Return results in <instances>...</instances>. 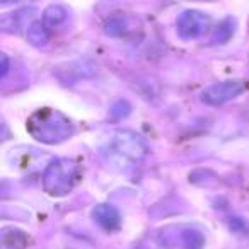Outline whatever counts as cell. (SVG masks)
I'll return each mask as SVG.
<instances>
[{
  "label": "cell",
  "mask_w": 249,
  "mask_h": 249,
  "mask_svg": "<svg viewBox=\"0 0 249 249\" xmlns=\"http://www.w3.org/2000/svg\"><path fill=\"white\" fill-rule=\"evenodd\" d=\"M234 29H235V21L232 18L220 21L217 28L213 29V33H212V43H217V45L227 43L234 36Z\"/></svg>",
  "instance_id": "9c48e42d"
},
{
  "label": "cell",
  "mask_w": 249,
  "mask_h": 249,
  "mask_svg": "<svg viewBox=\"0 0 249 249\" xmlns=\"http://www.w3.org/2000/svg\"><path fill=\"white\" fill-rule=\"evenodd\" d=\"M92 218L101 229L107 232L118 231L121 225V215L116 207L109 203H99L92 208Z\"/></svg>",
  "instance_id": "52a82bcc"
},
{
  "label": "cell",
  "mask_w": 249,
  "mask_h": 249,
  "mask_svg": "<svg viewBox=\"0 0 249 249\" xmlns=\"http://www.w3.org/2000/svg\"><path fill=\"white\" fill-rule=\"evenodd\" d=\"M142 28L140 21L130 14H114L104 22V33L111 38H126Z\"/></svg>",
  "instance_id": "8992f818"
},
{
  "label": "cell",
  "mask_w": 249,
  "mask_h": 249,
  "mask_svg": "<svg viewBox=\"0 0 249 249\" xmlns=\"http://www.w3.org/2000/svg\"><path fill=\"white\" fill-rule=\"evenodd\" d=\"M26 128L33 139L48 145L62 143L73 135V124L69 116L50 107L35 111L26 121Z\"/></svg>",
  "instance_id": "6da1fadb"
},
{
  "label": "cell",
  "mask_w": 249,
  "mask_h": 249,
  "mask_svg": "<svg viewBox=\"0 0 249 249\" xmlns=\"http://www.w3.org/2000/svg\"><path fill=\"white\" fill-rule=\"evenodd\" d=\"M4 4H14V2H19V0H2Z\"/></svg>",
  "instance_id": "4fadbf2b"
},
{
  "label": "cell",
  "mask_w": 249,
  "mask_h": 249,
  "mask_svg": "<svg viewBox=\"0 0 249 249\" xmlns=\"http://www.w3.org/2000/svg\"><path fill=\"white\" fill-rule=\"evenodd\" d=\"M246 90V86L239 80H227V82H218L207 87L201 92V101L208 106H222L229 101L239 97Z\"/></svg>",
  "instance_id": "5b68a950"
},
{
  "label": "cell",
  "mask_w": 249,
  "mask_h": 249,
  "mask_svg": "<svg viewBox=\"0 0 249 249\" xmlns=\"http://www.w3.org/2000/svg\"><path fill=\"white\" fill-rule=\"evenodd\" d=\"M7 69H9V60H7V56H2V77H5L7 75Z\"/></svg>",
  "instance_id": "7c38bea8"
},
{
  "label": "cell",
  "mask_w": 249,
  "mask_h": 249,
  "mask_svg": "<svg viewBox=\"0 0 249 249\" xmlns=\"http://www.w3.org/2000/svg\"><path fill=\"white\" fill-rule=\"evenodd\" d=\"M181 242H183L184 249H203L205 237L200 231H195V229H184V231L181 232Z\"/></svg>",
  "instance_id": "30bf717a"
},
{
  "label": "cell",
  "mask_w": 249,
  "mask_h": 249,
  "mask_svg": "<svg viewBox=\"0 0 249 249\" xmlns=\"http://www.w3.org/2000/svg\"><path fill=\"white\" fill-rule=\"evenodd\" d=\"M80 174V166L73 159H55L46 166L43 173V188L52 196H65L75 186Z\"/></svg>",
  "instance_id": "7a4b0ae2"
},
{
  "label": "cell",
  "mask_w": 249,
  "mask_h": 249,
  "mask_svg": "<svg viewBox=\"0 0 249 249\" xmlns=\"http://www.w3.org/2000/svg\"><path fill=\"white\" fill-rule=\"evenodd\" d=\"M107 147H109V152H113L114 156L123 157L126 160H133V162L142 160L149 152V145L143 140V137L137 132H132V130L114 132L107 142Z\"/></svg>",
  "instance_id": "3957f363"
},
{
  "label": "cell",
  "mask_w": 249,
  "mask_h": 249,
  "mask_svg": "<svg viewBox=\"0 0 249 249\" xmlns=\"http://www.w3.org/2000/svg\"><path fill=\"white\" fill-rule=\"evenodd\" d=\"M26 38L31 43L33 46H45L46 43L52 38V33H50V26L45 21H35L28 26V31H26Z\"/></svg>",
  "instance_id": "ba28073f"
},
{
  "label": "cell",
  "mask_w": 249,
  "mask_h": 249,
  "mask_svg": "<svg viewBox=\"0 0 249 249\" xmlns=\"http://www.w3.org/2000/svg\"><path fill=\"white\" fill-rule=\"evenodd\" d=\"M67 9L62 7V5H50L48 9H45L43 12V21L50 26V28H55V26H60L63 21L67 19Z\"/></svg>",
  "instance_id": "8fae6325"
},
{
  "label": "cell",
  "mask_w": 249,
  "mask_h": 249,
  "mask_svg": "<svg viewBox=\"0 0 249 249\" xmlns=\"http://www.w3.org/2000/svg\"><path fill=\"white\" fill-rule=\"evenodd\" d=\"M210 26V18L200 11H184L178 16L176 29L181 39H196L203 35Z\"/></svg>",
  "instance_id": "277c9868"
}]
</instances>
